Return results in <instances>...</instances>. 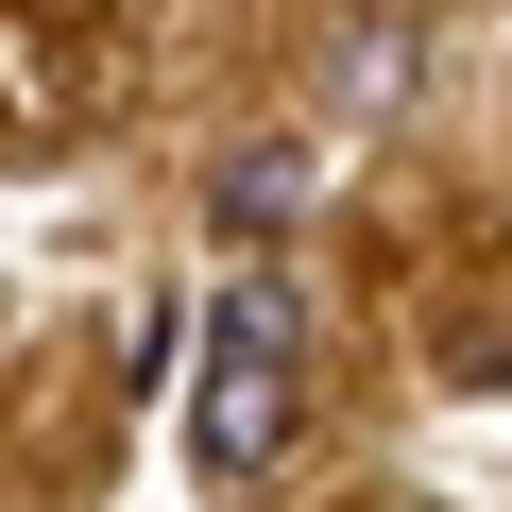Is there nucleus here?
<instances>
[{
  "instance_id": "nucleus-1",
  "label": "nucleus",
  "mask_w": 512,
  "mask_h": 512,
  "mask_svg": "<svg viewBox=\"0 0 512 512\" xmlns=\"http://www.w3.org/2000/svg\"><path fill=\"white\" fill-rule=\"evenodd\" d=\"M308 427V376L291 359H205L188 376V478H274Z\"/></svg>"
},
{
  "instance_id": "nucleus-2",
  "label": "nucleus",
  "mask_w": 512,
  "mask_h": 512,
  "mask_svg": "<svg viewBox=\"0 0 512 512\" xmlns=\"http://www.w3.org/2000/svg\"><path fill=\"white\" fill-rule=\"evenodd\" d=\"M291 205H308V137H256V154L205 171V222H239V239H274Z\"/></svg>"
},
{
  "instance_id": "nucleus-3",
  "label": "nucleus",
  "mask_w": 512,
  "mask_h": 512,
  "mask_svg": "<svg viewBox=\"0 0 512 512\" xmlns=\"http://www.w3.org/2000/svg\"><path fill=\"white\" fill-rule=\"evenodd\" d=\"M291 342H308V291H291V274H239V291L205 308V359H291Z\"/></svg>"
},
{
  "instance_id": "nucleus-4",
  "label": "nucleus",
  "mask_w": 512,
  "mask_h": 512,
  "mask_svg": "<svg viewBox=\"0 0 512 512\" xmlns=\"http://www.w3.org/2000/svg\"><path fill=\"white\" fill-rule=\"evenodd\" d=\"M393 512H427V495H393Z\"/></svg>"
}]
</instances>
